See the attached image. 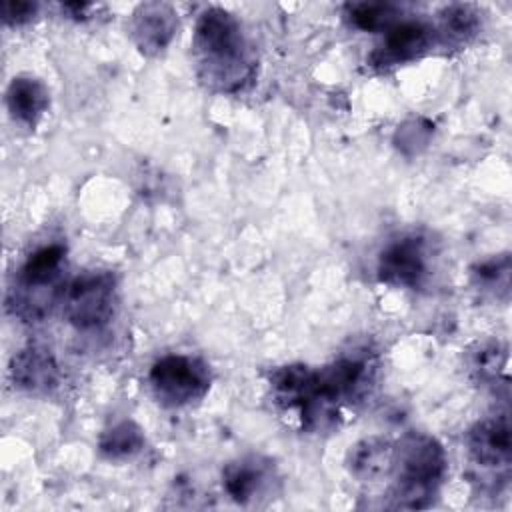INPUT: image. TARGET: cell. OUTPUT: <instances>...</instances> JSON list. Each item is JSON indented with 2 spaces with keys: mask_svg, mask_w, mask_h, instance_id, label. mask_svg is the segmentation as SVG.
<instances>
[{
  "mask_svg": "<svg viewBox=\"0 0 512 512\" xmlns=\"http://www.w3.org/2000/svg\"><path fill=\"white\" fill-rule=\"evenodd\" d=\"M274 482V468L260 456L238 458L222 470V484L226 494L238 502L248 504L268 492Z\"/></svg>",
  "mask_w": 512,
  "mask_h": 512,
  "instance_id": "8",
  "label": "cell"
},
{
  "mask_svg": "<svg viewBox=\"0 0 512 512\" xmlns=\"http://www.w3.org/2000/svg\"><path fill=\"white\" fill-rule=\"evenodd\" d=\"M398 12L392 4H382V2H356L348 4V18L350 22L368 32L376 30H388L392 24H396Z\"/></svg>",
  "mask_w": 512,
  "mask_h": 512,
  "instance_id": "16",
  "label": "cell"
},
{
  "mask_svg": "<svg viewBox=\"0 0 512 512\" xmlns=\"http://www.w3.org/2000/svg\"><path fill=\"white\" fill-rule=\"evenodd\" d=\"M426 270V244L420 236H402L390 242L378 258V278L390 286L416 288Z\"/></svg>",
  "mask_w": 512,
  "mask_h": 512,
  "instance_id": "7",
  "label": "cell"
},
{
  "mask_svg": "<svg viewBox=\"0 0 512 512\" xmlns=\"http://www.w3.org/2000/svg\"><path fill=\"white\" fill-rule=\"evenodd\" d=\"M194 52L202 78L220 88L242 86L250 72L248 46L238 20L224 8H206L194 28Z\"/></svg>",
  "mask_w": 512,
  "mask_h": 512,
  "instance_id": "1",
  "label": "cell"
},
{
  "mask_svg": "<svg viewBox=\"0 0 512 512\" xmlns=\"http://www.w3.org/2000/svg\"><path fill=\"white\" fill-rule=\"evenodd\" d=\"M394 508H428L446 474L444 448L428 434L410 432L394 446Z\"/></svg>",
  "mask_w": 512,
  "mask_h": 512,
  "instance_id": "2",
  "label": "cell"
},
{
  "mask_svg": "<svg viewBox=\"0 0 512 512\" xmlns=\"http://www.w3.org/2000/svg\"><path fill=\"white\" fill-rule=\"evenodd\" d=\"M350 474L360 482H376L392 472L394 446L382 436H368L350 446L346 456Z\"/></svg>",
  "mask_w": 512,
  "mask_h": 512,
  "instance_id": "13",
  "label": "cell"
},
{
  "mask_svg": "<svg viewBox=\"0 0 512 512\" xmlns=\"http://www.w3.org/2000/svg\"><path fill=\"white\" fill-rule=\"evenodd\" d=\"M478 28V14L470 6H450L442 14V32L452 40H466Z\"/></svg>",
  "mask_w": 512,
  "mask_h": 512,
  "instance_id": "18",
  "label": "cell"
},
{
  "mask_svg": "<svg viewBox=\"0 0 512 512\" xmlns=\"http://www.w3.org/2000/svg\"><path fill=\"white\" fill-rule=\"evenodd\" d=\"M432 44V30L420 20L396 22L386 30L382 46L372 54L374 66H392L420 56Z\"/></svg>",
  "mask_w": 512,
  "mask_h": 512,
  "instance_id": "9",
  "label": "cell"
},
{
  "mask_svg": "<svg viewBox=\"0 0 512 512\" xmlns=\"http://www.w3.org/2000/svg\"><path fill=\"white\" fill-rule=\"evenodd\" d=\"M370 374L372 362L368 356H340L322 370L314 372L316 392L324 402L338 406V402H350L352 398H358L366 390Z\"/></svg>",
  "mask_w": 512,
  "mask_h": 512,
  "instance_id": "6",
  "label": "cell"
},
{
  "mask_svg": "<svg viewBox=\"0 0 512 512\" xmlns=\"http://www.w3.org/2000/svg\"><path fill=\"white\" fill-rule=\"evenodd\" d=\"M6 102L10 114L16 120L24 124H34L48 108V90L36 78L18 76L8 86Z\"/></svg>",
  "mask_w": 512,
  "mask_h": 512,
  "instance_id": "14",
  "label": "cell"
},
{
  "mask_svg": "<svg viewBox=\"0 0 512 512\" xmlns=\"http://www.w3.org/2000/svg\"><path fill=\"white\" fill-rule=\"evenodd\" d=\"M116 278L104 270L82 272L64 292V316L78 330L104 326L114 314Z\"/></svg>",
  "mask_w": 512,
  "mask_h": 512,
  "instance_id": "5",
  "label": "cell"
},
{
  "mask_svg": "<svg viewBox=\"0 0 512 512\" xmlns=\"http://www.w3.org/2000/svg\"><path fill=\"white\" fill-rule=\"evenodd\" d=\"M148 380L158 402L170 408L200 400L210 388L208 366L184 354H168L156 360Z\"/></svg>",
  "mask_w": 512,
  "mask_h": 512,
  "instance_id": "4",
  "label": "cell"
},
{
  "mask_svg": "<svg viewBox=\"0 0 512 512\" xmlns=\"http://www.w3.org/2000/svg\"><path fill=\"white\" fill-rule=\"evenodd\" d=\"M472 276L480 290H492L496 292V296L498 292H502L506 296L510 286V256L502 254V256L480 262L474 268Z\"/></svg>",
  "mask_w": 512,
  "mask_h": 512,
  "instance_id": "17",
  "label": "cell"
},
{
  "mask_svg": "<svg viewBox=\"0 0 512 512\" xmlns=\"http://www.w3.org/2000/svg\"><path fill=\"white\" fill-rule=\"evenodd\" d=\"M506 360H508L506 348H500L498 344H490V346H482L476 352L472 360V368L482 380H496L498 372L506 366Z\"/></svg>",
  "mask_w": 512,
  "mask_h": 512,
  "instance_id": "19",
  "label": "cell"
},
{
  "mask_svg": "<svg viewBox=\"0 0 512 512\" xmlns=\"http://www.w3.org/2000/svg\"><path fill=\"white\" fill-rule=\"evenodd\" d=\"M14 386L26 392H48L58 384V364L50 350L28 346L14 354L10 362Z\"/></svg>",
  "mask_w": 512,
  "mask_h": 512,
  "instance_id": "11",
  "label": "cell"
},
{
  "mask_svg": "<svg viewBox=\"0 0 512 512\" xmlns=\"http://www.w3.org/2000/svg\"><path fill=\"white\" fill-rule=\"evenodd\" d=\"M176 30V18L168 4L148 2L138 6L132 20V34L138 48L146 54H156L168 46Z\"/></svg>",
  "mask_w": 512,
  "mask_h": 512,
  "instance_id": "12",
  "label": "cell"
},
{
  "mask_svg": "<svg viewBox=\"0 0 512 512\" xmlns=\"http://www.w3.org/2000/svg\"><path fill=\"white\" fill-rule=\"evenodd\" d=\"M468 450L476 464L508 472L510 466V424L506 416L478 422L468 432Z\"/></svg>",
  "mask_w": 512,
  "mask_h": 512,
  "instance_id": "10",
  "label": "cell"
},
{
  "mask_svg": "<svg viewBox=\"0 0 512 512\" xmlns=\"http://www.w3.org/2000/svg\"><path fill=\"white\" fill-rule=\"evenodd\" d=\"M142 446H144L142 428L130 420L114 424L100 438V452L106 458H114V460L128 458L136 454Z\"/></svg>",
  "mask_w": 512,
  "mask_h": 512,
  "instance_id": "15",
  "label": "cell"
},
{
  "mask_svg": "<svg viewBox=\"0 0 512 512\" xmlns=\"http://www.w3.org/2000/svg\"><path fill=\"white\" fill-rule=\"evenodd\" d=\"M64 246L50 244L32 252L18 272L10 306L24 320H40L50 312L56 296L60 270L64 264Z\"/></svg>",
  "mask_w": 512,
  "mask_h": 512,
  "instance_id": "3",
  "label": "cell"
},
{
  "mask_svg": "<svg viewBox=\"0 0 512 512\" xmlns=\"http://www.w3.org/2000/svg\"><path fill=\"white\" fill-rule=\"evenodd\" d=\"M38 10V4L24 2V0H8L2 6V18L6 24H22L28 22Z\"/></svg>",
  "mask_w": 512,
  "mask_h": 512,
  "instance_id": "20",
  "label": "cell"
}]
</instances>
